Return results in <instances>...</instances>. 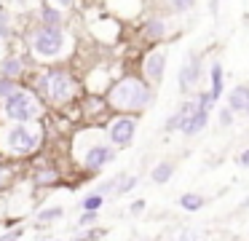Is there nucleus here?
Instances as JSON below:
<instances>
[{"mask_svg":"<svg viewBox=\"0 0 249 241\" xmlns=\"http://www.w3.org/2000/svg\"><path fill=\"white\" fill-rule=\"evenodd\" d=\"M107 105L115 112H145L156 102V86L145 78V75H124V78L113 80L107 89Z\"/></svg>","mask_w":249,"mask_h":241,"instance_id":"1","label":"nucleus"},{"mask_svg":"<svg viewBox=\"0 0 249 241\" xmlns=\"http://www.w3.org/2000/svg\"><path fill=\"white\" fill-rule=\"evenodd\" d=\"M38 89L49 96L51 102H70L75 96V78L67 70H51V73L40 75Z\"/></svg>","mask_w":249,"mask_h":241,"instance_id":"2","label":"nucleus"},{"mask_svg":"<svg viewBox=\"0 0 249 241\" xmlns=\"http://www.w3.org/2000/svg\"><path fill=\"white\" fill-rule=\"evenodd\" d=\"M33 48L38 56L43 59H54L62 54V48H65V32H62V27H49L43 24L40 30L33 32Z\"/></svg>","mask_w":249,"mask_h":241,"instance_id":"3","label":"nucleus"},{"mask_svg":"<svg viewBox=\"0 0 249 241\" xmlns=\"http://www.w3.org/2000/svg\"><path fill=\"white\" fill-rule=\"evenodd\" d=\"M137 126H140V118L134 112H115L110 126H107V139L115 148H129L134 142Z\"/></svg>","mask_w":249,"mask_h":241,"instance_id":"4","label":"nucleus"},{"mask_svg":"<svg viewBox=\"0 0 249 241\" xmlns=\"http://www.w3.org/2000/svg\"><path fill=\"white\" fill-rule=\"evenodd\" d=\"M38 145H40V131L38 129H30L27 123H14L6 131V148L17 155L33 153Z\"/></svg>","mask_w":249,"mask_h":241,"instance_id":"5","label":"nucleus"},{"mask_svg":"<svg viewBox=\"0 0 249 241\" xmlns=\"http://www.w3.org/2000/svg\"><path fill=\"white\" fill-rule=\"evenodd\" d=\"M201 78H204V56H201L198 51H193L182 62V67H179V73H177V89H179V94H185V96L193 94V91L201 86Z\"/></svg>","mask_w":249,"mask_h":241,"instance_id":"6","label":"nucleus"},{"mask_svg":"<svg viewBox=\"0 0 249 241\" xmlns=\"http://www.w3.org/2000/svg\"><path fill=\"white\" fill-rule=\"evenodd\" d=\"M166 64H169V54H166V48L158 43V46H153L150 51L142 56V67H140V73L145 75L147 80H150L153 86H161L163 83V75H166Z\"/></svg>","mask_w":249,"mask_h":241,"instance_id":"7","label":"nucleus"},{"mask_svg":"<svg viewBox=\"0 0 249 241\" xmlns=\"http://www.w3.org/2000/svg\"><path fill=\"white\" fill-rule=\"evenodd\" d=\"M38 112H40L38 102L30 94H24V91H14L11 96H6V115L11 118V121L27 123V121H33Z\"/></svg>","mask_w":249,"mask_h":241,"instance_id":"8","label":"nucleus"},{"mask_svg":"<svg viewBox=\"0 0 249 241\" xmlns=\"http://www.w3.org/2000/svg\"><path fill=\"white\" fill-rule=\"evenodd\" d=\"M140 35H142V40L150 43V46H158V43H163L166 37H172L169 14H150V16H145Z\"/></svg>","mask_w":249,"mask_h":241,"instance_id":"9","label":"nucleus"},{"mask_svg":"<svg viewBox=\"0 0 249 241\" xmlns=\"http://www.w3.org/2000/svg\"><path fill=\"white\" fill-rule=\"evenodd\" d=\"M115 153H118V148H115L110 139L107 142H94V145H89L86 153H83V166H86L89 171H99L107 164H113Z\"/></svg>","mask_w":249,"mask_h":241,"instance_id":"10","label":"nucleus"},{"mask_svg":"<svg viewBox=\"0 0 249 241\" xmlns=\"http://www.w3.org/2000/svg\"><path fill=\"white\" fill-rule=\"evenodd\" d=\"M193 110H196V96H185V99L174 107L172 115L166 118L163 129H166V131H182V126L188 123V118L193 115Z\"/></svg>","mask_w":249,"mask_h":241,"instance_id":"11","label":"nucleus"},{"mask_svg":"<svg viewBox=\"0 0 249 241\" xmlns=\"http://www.w3.org/2000/svg\"><path fill=\"white\" fill-rule=\"evenodd\" d=\"M225 105L231 107L236 115H247V107H249V83H236L231 91L225 94Z\"/></svg>","mask_w":249,"mask_h":241,"instance_id":"12","label":"nucleus"},{"mask_svg":"<svg viewBox=\"0 0 249 241\" xmlns=\"http://www.w3.org/2000/svg\"><path fill=\"white\" fill-rule=\"evenodd\" d=\"M209 91L214 96V102H220L222 94H225V67H222L220 59L209 62Z\"/></svg>","mask_w":249,"mask_h":241,"instance_id":"13","label":"nucleus"},{"mask_svg":"<svg viewBox=\"0 0 249 241\" xmlns=\"http://www.w3.org/2000/svg\"><path fill=\"white\" fill-rule=\"evenodd\" d=\"M209 115H212V110H204V107H196L193 110V115L188 118V123L182 126V137H198L201 131H204L206 126H209Z\"/></svg>","mask_w":249,"mask_h":241,"instance_id":"14","label":"nucleus"},{"mask_svg":"<svg viewBox=\"0 0 249 241\" xmlns=\"http://www.w3.org/2000/svg\"><path fill=\"white\" fill-rule=\"evenodd\" d=\"M174 171H177L174 161H158V164L150 169V182L153 185H166V182H172Z\"/></svg>","mask_w":249,"mask_h":241,"instance_id":"15","label":"nucleus"},{"mask_svg":"<svg viewBox=\"0 0 249 241\" xmlns=\"http://www.w3.org/2000/svg\"><path fill=\"white\" fill-rule=\"evenodd\" d=\"M177 204L185 209V212L196 214V212H201V209L206 206V196H201V193H196V190H188V193H182V196H179Z\"/></svg>","mask_w":249,"mask_h":241,"instance_id":"16","label":"nucleus"},{"mask_svg":"<svg viewBox=\"0 0 249 241\" xmlns=\"http://www.w3.org/2000/svg\"><path fill=\"white\" fill-rule=\"evenodd\" d=\"M22 70H24L22 56H8V59H3V62H0V75H8V78H19V75H22Z\"/></svg>","mask_w":249,"mask_h":241,"instance_id":"17","label":"nucleus"},{"mask_svg":"<svg viewBox=\"0 0 249 241\" xmlns=\"http://www.w3.org/2000/svg\"><path fill=\"white\" fill-rule=\"evenodd\" d=\"M140 185V177L137 174H118V185H115V196H126L134 187Z\"/></svg>","mask_w":249,"mask_h":241,"instance_id":"18","label":"nucleus"},{"mask_svg":"<svg viewBox=\"0 0 249 241\" xmlns=\"http://www.w3.org/2000/svg\"><path fill=\"white\" fill-rule=\"evenodd\" d=\"M166 8L172 11L174 16H182V14H190V11L198 5V0H163Z\"/></svg>","mask_w":249,"mask_h":241,"instance_id":"19","label":"nucleus"},{"mask_svg":"<svg viewBox=\"0 0 249 241\" xmlns=\"http://www.w3.org/2000/svg\"><path fill=\"white\" fill-rule=\"evenodd\" d=\"M40 21L49 27H62V21H65V14H62L59 8H51V5H46L43 11H40Z\"/></svg>","mask_w":249,"mask_h":241,"instance_id":"20","label":"nucleus"},{"mask_svg":"<svg viewBox=\"0 0 249 241\" xmlns=\"http://www.w3.org/2000/svg\"><path fill=\"white\" fill-rule=\"evenodd\" d=\"M217 123H220V129H231L233 123H236V112L231 110V107H220V110H217Z\"/></svg>","mask_w":249,"mask_h":241,"instance_id":"21","label":"nucleus"},{"mask_svg":"<svg viewBox=\"0 0 249 241\" xmlns=\"http://www.w3.org/2000/svg\"><path fill=\"white\" fill-rule=\"evenodd\" d=\"M102 204H105V196L99 190H94V193H89V196L81 201V209H94V212H99Z\"/></svg>","mask_w":249,"mask_h":241,"instance_id":"22","label":"nucleus"},{"mask_svg":"<svg viewBox=\"0 0 249 241\" xmlns=\"http://www.w3.org/2000/svg\"><path fill=\"white\" fill-rule=\"evenodd\" d=\"M14 91H17V80L8 78V75H3L0 78V99H6V96H11Z\"/></svg>","mask_w":249,"mask_h":241,"instance_id":"23","label":"nucleus"},{"mask_svg":"<svg viewBox=\"0 0 249 241\" xmlns=\"http://www.w3.org/2000/svg\"><path fill=\"white\" fill-rule=\"evenodd\" d=\"M56 177H59V174H56L54 169H40L38 174H35V182H38V185H54Z\"/></svg>","mask_w":249,"mask_h":241,"instance_id":"24","label":"nucleus"},{"mask_svg":"<svg viewBox=\"0 0 249 241\" xmlns=\"http://www.w3.org/2000/svg\"><path fill=\"white\" fill-rule=\"evenodd\" d=\"M99 220V212H94V209H83L81 217H78V225L81 228H86V225H94Z\"/></svg>","mask_w":249,"mask_h":241,"instance_id":"25","label":"nucleus"},{"mask_svg":"<svg viewBox=\"0 0 249 241\" xmlns=\"http://www.w3.org/2000/svg\"><path fill=\"white\" fill-rule=\"evenodd\" d=\"M59 217H62V209L59 206H56V209H46V212L38 214L40 222H51V220H59Z\"/></svg>","mask_w":249,"mask_h":241,"instance_id":"26","label":"nucleus"},{"mask_svg":"<svg viewBox=\"0 0 249 241\" xmlns=\"http://www.w3.org/2000/svg\"><path fill=\"white\" fill-rule=\"evenodd\" d=\"M145 206H147V204H145V198H137V201H131L129 214H134V217H137V214H142V212H145Z\"/></svg>","mask_w":249,"mask_h":241,"instance_id":"27","label":"nucleus"},{"mask_svg":"<svg viewBox=\"0 0 249 241\" xmlns=\"http://www.w3.org/2000/svg\"><path fill=\"white\" fill-rule=\"evenodd\" d=\"M236 164L241 166V169H249V148H244L241 153L236 155Z\"/></svg>","mask_w":249,"mask_h":241,"instance_id":"28","label":"nucleus"},{"mask_svg":"<svg viewBox=\"0 0 249 241\" xmlns=\"http://www.w3.org/2000/svg\"><path fill=\"white\" fill-rule=\"evenodd\" d=\"M8 35V16L0 11V37H6Z\"/></svg>","mask_w":249,"mask_h":241,"instance_id":"29","label":"nucleus"},{"mask_svg":"<svg viewBox=\"0 0 249 241\" xmlns=\"http://www.w3.org/2000/svg\"><path fill=\"white\" fill-rule=\"evenodd\" d=\"M72 3H75V0H56V5H62V8H70Z\"/></svg>","mask_w":249,"mask_h":241,"instance_id":"30","label":"nucleus"},{"mask_svg":"<svg viewBox=\"0 0 249 241\" xmlns=\"http://www.w3.org/2000/svg\"><path fill=\"white\" fill-rule=\"evenodd\" d=\"M0 180H3V169H0Z\"/></svg>","mask_w":249,"mask_h":241,"instance_id":"31","label":"nucleus"},{"mask_svg":"<svg viewBox=\"0 0 249 241\" xmlns=\"http://www.w3.org/2000/svg\"><path fill=\"white\" fill-rule=\"evenodd\" d=\"M247 118H249V107H247Z\"/></svg>","mask_w":249,"mask_h":241,"instance_id":"32","label":"nucleus"}]
</instances>
